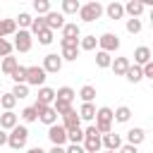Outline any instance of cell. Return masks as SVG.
Instances as JSON below:
<instances>
[{"instance_id": "ffe728a7", "label": "cell", "mask_w": 153, "mask_h": 153, "mask_svg": "<svg viewBox=\"0 0 153 153\" xmlns=\"http://www.w3.org/2000/svg\"><path fill=\"white\" fill-rule=\"evenodd\" d=\"M129 57H112V62H110V69L115 72V76H124V72L129 69Z\"/></svg>"}, {"instance_id": "ac0fdd59", "label": "cell", "mask_w": 153, "mask_h": 153, "mask_svg": "<svg viewBox=\"0 0 153 153\" xmlns=\"http://www.w3.org/2000/svg\"><path fill=\"white\" fill-rule=\"evenodd\" d=\"M62 38L79 41V38H81V26H79L76 22H65V26H62Z\"/></svg>"}, {"instance_id": "8fae6325", "label": "cell", "mask_w": 153, "mask_h": 153, "mask_svg": "<svg viewBox=\"0 0 153 153\" xmlns=\"http://www.w3.org/2000/svg\"><path fill=\"white\" fill-rule=\"evenodd\" d=\"M43 22H45V29L55 33L57 29H62V26H65V14H62V12H55V10H50V12L43 17Z\"/></svg>"}, {"instance_id": "d6a6232c", "label": "cell", "mask_w": 153, "mask_h": 153, "mask_svg": "<svg viewBox=\"0 0 153 153\" xmlns=\"http://www.w3.org/2000/svg\"><path fill=\"white\" fill-rule=\"evenodd\" d=\"M33 12H36L38 17H45V14L50 12V2H48V0H33Z\"/></svg>"}, {"instance_id": "f6af8a7d", "label": "cell", "mask_w": 153, "mask_h": 153, "mask_svg": "<svg viewBox=\"0 0 153 153\" xmlns=\"http://www.w3.org/2000/svg\"><path fill=\"white\" fill-rule=\"evenodd\" d=\"M65 153H86V151L81 148V143H69L65 146Z\"/></svg>"}, {"instance_id": "83f0119b", "label": "cell", "mask_w": 153, "mask_h": 153, "mask_svg": "<svg viewBox=\"0 0 153 153\" xmlns=\"http://www.w3.org/2000/svg\"><path fill=\"white\" fill-rule=\"evenodd\" d=\"M60 7H62V10H60L62 14H76L79 7H81V2H79V0H62Z\"/></svg>"}, {"instance_id": "52a82bcc", "label": "cell", "mask_w": 153, "mask_h": 153, "mask_svg": "<svg viewBox=\"0 0 153 153\" xmlns=\"http://www.w3.org/2000/svg\"><path fill=\"white\" fill-rule=\"evenodd\" d=\"M98 50H103V53H108V55H112L115 50H120V38H117V33H103V36H98Z\"/></svg>"}, {"instance_id": "e575fe53", "label": "cell", "mask_w": 153, "mask_h": 153, "mask_svg": "<svg viewBox=\"0 0 153 153\" xmlns=\"http://www.w3.org/2000/svg\"><path fill=\"white\" fill-rule=\"evenodd\" d=\"M14 105H17V98L12 93H2L0 96V108L2 110H14Z\"/></svg>"}, {"instance_id": "4316f807", "label": "cell", "mask_w": 153, "mask_h": 153, "mask_svg": "<svg viewBox=\"0 0 153 153\" xmlns=\"http://www.w3.org/2000/svg\"><path fill=\"white\" fill-rule=\"evenodd\" d=\"M74 96H76V93H74L72 86H60V88L55 91V98H57V100H65V103H72Z\"/></svg>"}, {"instance_id": "1f68e13d", "label": "cell", "mask_w": 153, "mask_h": 153, "mask_svg": "<svg viewBox=\"0 0 153 153\" xmlns=\"http://www.w3.org/2000/svg\"><path fill=\"white\" fill-rule=\"evenodd\" d=\"M110 62H112V55H108V53H103V50H96V65H98L100 69H108Z\"/></svg>"}, {"instance_id": "30bf717a", "label": "cell", "mask_w": 153, "mask_h": 153, "mask_svg": "<svg viewBox=\"0 0 153 153\" xmlns=\"http://www.w3.org/2000/svg\"><path fill=\"white\" fill-rule=\"evenodd\" d=\"M43 72L45 74H57L60 69H62V57L57 55V53H48L45 57H43Z\"/></svg>"}, {"instance_id": "f35d334b", "label": "cell", "mask_w": 153, "mask_h": 153, "mask_svg": "<svg viewBox=\"0 0 153 153\" xmlns=\"http://www.w3.org/2000/svg\"><path fill=\"white\" fill-rule=\"evenodd\" d=\"M19 117H22L24 122H36V120H38V112H36V108H33V105H29V108H24V110H22V115H19Z\"/></svg>"}, {"instance_id": "2e32d148", "label": "cell", "mask_w": 153, "mask_h": 153, "mask_svg": "<svg viewBox=\"0 0 153 153\" xmlns=\"http://www.w3.org/2000/svg\"><path fill=\"white\" fill-rule=\"evenodd\" d=\"M143 10H146V5L141 0H129L124 5V14H129V19H139V14H143Z\"/></svg>"}, {"instance_id": "bcb514c9", "label": "cell", "mask_w": 153, "mask_h": 153, "mask_svg": "<svg viewBox=\"0 0 153 153\" xmlns=\"http://www.w3.org/2000/svg\"><path fill=\"white\" fill-rule=\"evenodd\" d=\"M117 153H139V148H136V146H129V143H122V146L117 148Z\"/></svg>"}, {"instance_id": "f1b7e54d", "label": "cell", "mask_w": 153, "mask_h": 153, "mask_svg": "<svg viewBox=\"0 0 153 153\" xmlns=\"http://www.w3.org/2000/svg\"><path fill=\"white\" fill-rule=\"evenodd\" d=\"M17 67H19V60H17V57H12V55L2 57V74H7V76H10Z\"/></svg>"}, {"instance_id": "e0dca14e", "label": "cell", "mask_w": 153, "mask_h": 153, "mask_svg": "<svg viewBox=\"0 0 153 153\" xmlns=\"http://www.w3.org/2000/svg\"><path fill=\"white\" fill-rule=\"evenodd\" d=\"M103 12L108 14V19H122V17H124V5L117 2V0H112L110 5L103 7Z\"/></svg>"}, {"instance_id": "7402d4cb", "label": "cell", "mask_w": 153, "mask_h": 153, "mask_svg": "<svg viewBox=\"0 0 153 153\" xmlns=\"http://www.w3.org/2000/svg\"><path fill=\"white\" fill-rule=\"evenodd\" d=\"M62 127L69 131V129H76V127H81V120H79V115H76V110L72 108L67 115H62Z\"/></svg>"}, {"instance_id": "5bb4252c", "label": "cell", "mask_w": 153, "mask_h": 153, "mask_svg": "<svg viewBox=\"0 0 153 153\" xmlns=\"http://www.w3.org/2000/svg\"><path fill=\"white\" fill-rule=\"evenodd\" d=\"M153 60V55H151V48L148 45H139L136 50H134V65L136 67H143L146 62H151Z\"/></svg>"}, {"instance_id": "c3c4849f", "label": "cell", "mask_w": 153, "mask_h": 153, "mask_svg": "<svg viewBox=\"0 0 153 153\" xmlns=\"http://www.w3.org/2000/svg\"><path fill=\"white\" fill-rule=\"evenodd\" d=\"M48 153H65V148H62V146H53Z\"/></svg>"}, {"instance_id": "ba28073f", "label": "cell", "mask_w": 153, "mask_h": 153, "mask_svg": "<svg viewBox=\"0 0 153 153\" xmlns=\"http://www.w3.org/2000/svg\"><path fill=\"white\" fill-rule=\"evenodd\" d=\"M33 108H36V112H38V120H41L43 124H48V127L57 124V112L53 110V105H38V103H33Z\"/></svg>"}, {"instance_id": "ab89813d", "label": "cell", "mask_w": 153, "mask_h": 153, "mask_svg": "<svg viewBox=\"0 0 153 153\" xmlns=\"http://www.w3.org/2000/svg\"><path fill=\"white\" fill-rule=\"evenodd\" d=\"M14 22H17V26H19V29H26V26H31L33 17H31L29 12H19V17H17Z\"/></svg>"}, {"instance_id": "d590c367", "label": "cell", "mask_w": 153, "mask_h": 153, "mask_svg": "<svg viewBox=\"0 0 153 153\" xmlns=\"http://www.w3.org/2000/svg\"><path fill=\"white\" fill-rule=\"evenodd\" d=\"M43 29H45V22H43V17H33V22H31V26H29V33H31V36H38Z\"/></svg>"}, {"instance_id": "7a4b0ae2", "label": "cell", "mask_w": 153, "mask_h": 153, "mask_svg": "<svg viewBox=\"0 0 153 153\" xmlns=\"http://www.w3.org/2000/svg\"><path fill=\"white\" fill-rule=\"evenodd\" d=\"M26 141H29V129H26L24 124H17V127L7 134V146H10L12 151H22V148L26 146Z\"/></svg>"}, {"instance_id": "7c38bea8", "label": "cell", "mask_w": 153, "mask_h": 153, "mask_svg": "<svg viewBox=\"0 0 153 153\" xmlns=\"http://www.w3.org/2000/svg\"><path fill=\"white\" fill-rule=\"evenodd\" d=\"M17 124H19V115H17L14 110H5V112L0 115V129H2V131H12Z\"/></svg>"}, {"instance_id": "b9f144b4", "label": "cell", "mask_w": 153, "mask_h": 153, "mask_svg": "<svg viewBox=\"0 0 153 153\" xmlns=\"http://www.w3.org/2000/svg\"><path fill=\"white\" fill-rule=\"evenodd\" d=\"M141 29H143L141 19H127V31L129 33H141Z\"/></svg>"}, {"instance_id": "44dd1931", "label": "cell", "mask_w": 153, "mask_h": 153, "mask_svg": "<svg viewBox=\"0 0 153 153\" xmlns=\"http://www.w3.org/2000/svg\"><path fill=\"white\" fill-rule=\"evenodd\" d=\"M143 139H146V131H143L141 127H131V129L127 131V143H129V146H136V148H139V143H143Z\"/></svg>"}, {"instance_id": "6da1fadb", "label": "cell", "mask_w": 153, "mask_h": 153, "mask_svg": "<svg viewBox=\"0 0 153 153\" xmlns=\"http://www.w3.org/2000/svg\"><path fill=\"white\" fill-rule=\"evenodd\" d=\"M96 131L103 136V134H108V131H112V108H108V105H103V108H98L96 110Z\"/></svg>"}, {"instance_id": "836d02e7", "label": "cell", "mask_w": 153, "mask_h": 153, "mask_svg": "<svg viewBox=\"0 0 153 153\" xmlns=\"http://www.w3.org/2000/svg\"><path fill=\"white\" fill-rule=\"evenodd\" d=\"M81 141H84V129L81 127L67 131V143H81Z\"/></svg>"}, {"instance_id": "cb8c5ba5", "label": "cell", "mask_w": 153, "mask_h": 153, "mask_svg": "<svg viewBox=\"0 0 153 153\" xmlns=\"http://www.w3.org/2000/svg\"><path fill=\"white\" fill-rule=\"evenodd\" d=\"M131 120V108H127V105H120V108H115L112 110V122H129Z\"/></svg>"}, {"instance_id": "484cf974", "label": "cell", "mask_w": 153, "mask_h": 153, "mask_svg": "<svg viewBox=\"0 0 153 153\" xmlns=\"http://www.w3.org/2000/svg\"><path fill=\"white\" fill-rule=\"evenodd\" d=\"M124 79H127L129 84H139V81L143 79V74H141V67H136V65H129V69L124 72Z\"/></svg>"}, {"instance_id": "9a60e30c", "label": "cell", "mask_w": 153, "mask_h": 153, "mask_svg": "<svg viewBox=\"0 0 153 153\" xmlns=\"http://www.w3.org/2000/svg\"><path fill=\"white\" fill-rule=\"evenodd\" d=\"M36 103H38V105H53V103H55V88L41 86V88H38V96H36Z\"/></svg>"}, {"instance_id": "d6986e66", "label": "cell", "mask_w": 153, "mask_h": 153, "mask_svg": "<svg viewBox=\"0 0 153 153\" xmlns=\"http://www.w3.org/2000/svg\"><path fill=\"white\" fill-rule=\"evenodd\" d=\"M81 148H84L86 153H98V151L103 148V143H100V134H96V136H84Z\"/></svg>"}, {"instance_id": "8992f818", "label": "cell", "mask_w": 153, "mask_h": 153, "mask_svg": "<svg viewBox=\"0 0 153 153\" xmlns=\"http://www.w3.org/2000/svg\"><path fill=\"white\" fill-rule=\"evenodd\" d=\"M45 79H48V74L43 72L41 65H31V67H26V81H24L26 86H43Z\"/></svg>"}, {"instance_id": "f546056e", "label": "cell", "mask_w": 153, "mask_h": 153, "mask_svg": "<svg viewBox=\"0 0 153 153\" xmlns=\"http://www.w3.org/2000/svg\"><path fill=\"white\" fill-rule=\"evenodd\" d=\"M96 45H98L96 36H81L79 38V50H96Z\"/></svg>"}, {"instance_id": "f907efd6", "label": "cell", "mask_w": 153, "mask_h": 153, "mask_svg": "<svg viewBox=\"0 0 153 153\" xmlns=\"http://www.w3.org/2000/svg\"><path fill=\"white\" fill-rule=\"evenodd\" d=\"M105 153H117V151H105Z\"/></svg>"}, {"instance_id": "ee69618b", "label": "cell", "mask_w": 153, "mask_h": 153, "mask_svg": "<svg viewBox=\"0 0 153 153\" xmlns=\"http://www.w3.org/2000/svg\"><path fill=\"white\" fill-rule=\"evenodd\" d=\"M12 43L7 41V38H0V57H7V55H12Z\"/></svg>"}, {"instance_id": "4dcf8cb0", "label": "cell", "mask_w": 153, "mask_h": 153, "mask_svg": "<svg viewBox=\"0 0 153 153\" xmlns=\"http://www.w3.org/2000/svg\"><path fill=\"white\" fill-rule=\"evenodd\" d=\"M79 98H81L84 103H93V98H96V86H91V84L81 86V91H79Z\"/></svg>"}, {"instance_id": "7bdbcfd3", "label": "cell", "mask_w": 153, "mask_h": 153, "mask_svg": "<svg viewBox=\"0 0 153 153\" xmlns=\"http://www.w3.org/2000/svg\"><path fill=\"white\" fill-rule=\"evenodd\" d=\"M53 36H55V33H53V31H48V29H43V31H41V33H38V43H41V45H50V43H53V41H55V38H53Z\"/></svg>"}, {"instance_id": "8d00e7d4", "label": "cell", "mask_w": 153, "mask_h": 153, "mask_svg": "<svg viewBox=\"0 0 153 153\" xmlns=\"http://www.w3.org/2000/svg\"><path fill=\"white\" fill-rule=\"evenodd\" d=\"M10 79H12L14 84H24V81H26V67H22V65H19V67L10 74Z\"/></svg>"}, {"instance_id": "681fc988", "label": "cell", "mask_w": 153, "mask_h": 153, "mask_svg": "<svg viewBox=\"0 0 153 153\" xmlns=\"http://www.w3.org/2000/svg\"><path fill=\"white\" fill-rule=\"evenodd\" d=\"M26 153H45V151H43V148H41V146H33V148H29V151H26Z\"/></svg>"}, {"instance_id": "277c9868", "label": "cell", "mask_w": 153, "mask_h": 153, "mask_svg": "<svg viewBox=\"0 0 153 153\" xmlns=\"http://www.w3.org/2000/svg\"><path fill=\"white\" fill-rule=\"evenodd\" d=\"M79 41H72V38H60V57H62V62L67 60V62H74L76 57H79Z\"/></svg>"}, {"instance_id": "60d3db41", "label": "cell", "mask_w": 153, "mask_h": 153, "mask_svg": "<svg viewBox=\"0 0 153 153\" xmlns=\"http://www.w3.org/2000/svg\"><path fill=\"white\" fill-rule=\"evenodd\" d=\"M53 110H55L57 115H67V112L72 110V103H65V100H57V98H55V103H53Z\"/></svg>"}, {"instance_id": "603a6c76", "label": "cell", "mask_w": 153, "mask_h": 153, "mask_svg": "<svg viewBox=\"0 0 153 153\" xmlns=\"http://www.w3.org/2000/svg\"><path fill=\"white\" fill-rule=\"evenodd\" d=\"M79 120L81 122H93V117H96V105L93 103H81V108H79Z\"/></svg>"}, {"instance_id": "5b68a950", "label": "cell", "mask_w": 153, "mask_h": 153, "mask_svg": "<svg viewBox=\"0 0 153 153\" xmlns=\"http://www.w3.org/2000/svg\"><path fill=\"white\" fill-rule=\"evenodd\" d=\"M31 45H33V36L29 33V29H17L12 48H14L17 53H29V50H31Z\"/></svg>"}, {"instance_id": "7dc6e473", "label": "cell", "mask_w": 153, "mask_h": 153, "mask_svg": "<svg viewBox=\"0 0 153 153\" xmlns=\"http://www.w3.org/2000/svg\"><path fill=\"white\" fill-rule=\"evenodd\" d=\"M0 146H7V131L0 129Z\"/></svg>"}, {"instance_id": "4fadbf2b", "label": "cell", "mask_w": 153, "mask_h": 153, "mask_svg": "<svg viewBox=\"0 0 153 153\" xmlns=\"http://www.w3.org/2000/svg\"><path fill=\"white\" fill-rule=\"evenodd\" d=\"M100 143H103V148H105V151H117V148L122 146V136H120V134H115V131H108V134H103V136H100Z\"/></svg>"}, {"instance_id": "d4e9b609", "label": "cell", "mask_w": 153, "mask_h": 153, "mask_svg": "<svg viewBox=\"0 0 153 153\" xmlns=\"http://www.w3.org/2000/svg\"><path fill=\"white\" fill-rule=\"evenodd\" d=\"M17 33V22L14 19H0V38L14 36Z\"/></svg>"}, {"instance_id": "3957f363", "label": "cell", "mask_w": 153, "mask_h": 153, "mask_svg": "<svg viewBox=\"0 0 153 153\" xmlns=\"http://www.w3.org/2000/svg\"><path fill=\"white\" fill-rule=\"evenodd\" d=\"M100 14H103V5H100L98 0H91V2H86V5H81V7H79V19H81V22H86V24H91V22L100 19Z\"/></svg>"}, {"instance_id": "74e56055", "label": "cell", "mask_w": 153, "mask_h": 153, "mask_svg": "<svg viewBox=\"0 0 153 153\" xmlns=\"http://www.w3.org/2000/svg\"><path fill=\"white\" fill-rule=\"evenodd\" d=\"M10 93H12L17 100H22V98H26V96H29V86H26V84H14V88H12Z\"/></svg>"}, {"instance_id": "9c48e42d", "label": "cell", "mask_w": 153, "mask_h": 153, "mask_svg": "<svg viewBox=\"0 0 153 153\" xmlns=\"http://www.w3.org/2000/svg\"><path fill=\"white\" fill-rule=\"evenodd\" d=\"M48 139H50V143L53 146H67V129L62 127V124H53V127H48Z\"/></svg>"}]
</instances>
